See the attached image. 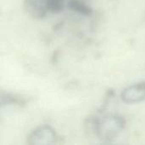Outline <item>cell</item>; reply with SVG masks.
Returning a JSON list of instances; mask_svg holds the SVG:
<instances>
[{"label": "cell", "instance_id": "3957f363", "mask_svg": "<svg viewBox=\"0 0 145 145\" xmlns=\"http://www.w3.org/2000/svg\"><path fill=\"white\" fill-rule=\"evenodd\" d=\"M121 99L127 104H136L145 99V82L133 84L121 93Z\"/></svg>", "mask_w": 145, "mask_h": 145}, {"label": "cell", "instance_id": "7a4b0ae2", "mask_svg": "<svg viewBox=\"0 0 145 145\" xmlns=\"http://www.w3.org/2000/svg\"><path fill=\"white\" fill-rule=\"evenodd\" d=\"M57 142V135L49 126H42L35 129L28 138L31 145H50Z\"/></svg>", "mask_w": 145, "mask_h": 145}, {"label": "cell", "instance_id": "8992f818", "mask_svg": "<svg viewBox=\"0 0 145 145\" xmlns=\"http://www.w3.org/2000/svg\"><path fill=\"white\" fill-rule=\"evenodd\" d=\"M65 0H43L48 11L52 13H59L64 9Z\"/></svg>", "mask_w": 145, "mask_h": 145}, {"label": "cell", "instance_id": "6da1fadb", "mask_svg": "<svg viewBox=\"0 0 145 145\" xmlns=\"http://www.w3.org/2000/svg\"><path fill=\"white\" fill-rule=\"evenodd\" d=\"M125 120L118 116H109L102 118L95 123V132L98 137L103 140L116 138L124 129Z\"/></svg>", "mask_w": 145, "mask_h": 145}, {"label": "cell", "instance_id": "5b68a950", "mask_svg": "<svg viewBox=\"0 0 145 145\" xmlns=\"http://www.w3.org/2000/svg\"><path fill=\"white\" fill-rule=\"evenodd\" d=\"M67 5H68V8H70L71 10L80 14L88 16V15H91L93 13V9L85 3L80 0H69Z\"/></svg>", "mask_w": 145, "mask_h": 145}, {"label": "cell", "instance_id": "277c9868", "mask_svg": "<svg viewBox=\"0 0 145 145\" xmlns=\"http://www.w3.org/2000/svg\"><path fill=\"white\" fill-rule=\"evenodd\" d=\"M26 13L35 19L43 18L48 11L43 0H24Z\"/></svg>", "mask_w": 145, "mask_h": 145}]
</instances>
